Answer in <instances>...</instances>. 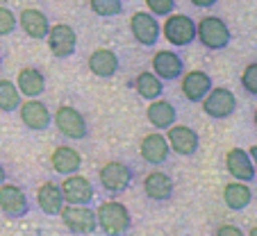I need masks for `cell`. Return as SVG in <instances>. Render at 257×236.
Masks as SVG:
<instances>
[{"label":"cell","instance_id":"obj_1","mask_svg":"<svg viewBox=\"0 0 257 236\" xmlns=\"http://www.w3.org/2000/svg\"><path fill=\"white\" fill-rule=\"evenodd\" d=\"M96 220L105 234H125L130 229V211L121 202H102L96 211Z\"/></svg>","mask_w":257,"mask_h":236},{"label":"cell","instance_id":"obj_2","mask_svg":"<svg viewBox=\"0 0 257 236\" xmlns=\"http://www.w3.org/2000/svg\"><path fill=\"white\" fill-rule=\"evenodd\" d=\"M196 37L200 39V44L205 48L212 50H223L230 44V30L216 16H205L198 25H196Z\"/></svg>","mask_w":257,"mask_h":236},{"label":"cell","instance_id":"obj_3","mask_svg":"<svg viewBox=\"0 0 257 236\" xmlns=\"http://www.w3.org/2000/svg\"><path fill=\"white\" fill-rule=\"evenodd\" d=\"M62 220L73 234H93L98 227L96 213L87 204H68L62 209Z\"/></svg>","mask_w":257,"mask_h":236},{"label":"cell","instance_id":"obj_4","mask_svg":"<svg viewBox=\"0 0 257 236\" xmlns=\"http://www.w3.org/2000/svg\"><path fill=\"white\" fill-rule=\"evenodd\" d=\"M162 32H164V37H166L169 44L187 46L196 39V23L185 14H169V19H166Z\"/></svg>","mask_w":257,"mask_h":236},{"label":"cell","instance_id":"obj_5","mask_svg":"<svg viewBox=\"0 0 257 236\" xmlns=\"http://www.w3.org/2000/svg\"><path fill=\"white\" fill-rule=\"evenodd\" d=\"M48 39V46H50V53L55 57L64 59V57H71L75 53V46H78V37H75V30L66 23H57L48 30L46 34Z\"/></svg>","mask_w":257,"mask_h":236},{"label":"cell","instance_id":"obj_6","mask_svg":"<svg viewBox=\"0 0 257 236\" xmlns=\"http://www.w3.org/2000/svg\"><path fill=\"white\" fill-rule=\"evenodd\" d=\"M203 109L212 118H228L237 109V98L230 89H209V93L203 98Z\"/></svg>","mask_w":257,"mask_h":236},{"label":"cell","instance_id":"obj_7","mask_svg":"<svg viewBox=\"0 0 257 236\" xmlns=\"http://www.w3.org/2000/svg\"><path fill=\"white\" fill-rule=\"evenodd\" d=\"M55 125H57V130L62 132L64 136H68V139H84V136H87V121H84V116L68 105L57 109V114H55Z\"/></svg>","mask_w":257,"mask_h":236},{"label":"cell","instance_id":"obj_8","mask_svg":"<svg viewBox=\"0 0 257 236\" xmlns=\"http://www.w3.org/2000/svg\"><path fill=\"white\" fill-rule=\"evenodd\" d=\"M132 170L123 161H107L100 168V184L112 193H121L130 186Z\"/></svg>","mask_w":257,"mask_h":236},{"label":"cell","instance_id":"obj_9","mask_svg":"<svg viewBox=\"0 0 257 236\" xmlns=\"http://www.w3.org/2000/svg\"><path fill=\"white\" fill-rule=\"evenodd\" d=\"M130 28H132L135 39L141 46H155L160 34H162L160 23H157L155 16L148 14V12H137L130 21Z\"/></svg>","mask_w":257,"mask_h":236},{"label":"cell","instance_id":"obj_10","mask_svg":"<svg viewBox=\"0 0 257 236\" xmlns=\"http://www.w3.org/2000/svg\"><path fill=\"white\" fill-rule=\"evenodd\" d=\"M62 193L66 204H89L93 198V186L87 177L71 173V177L62 182Z\"/></svg>","mask_w":257,"mask_h":236},{"label":"cell","instance_id":"obj_11","mask_svg":"<svg viewBox=\"0 0 257 236\" xmlns=\"http://www.w3.org/2000/svg\"><path fill=\"white\" fill-rule=\"evenodd\" d=\"M0 209L10 218H21L28 213V198L16 184H0Z\"/></svg>","mask_w":257,"mask_h":236},{"label":"cell","instance_id":"obj_12","mask_svg":"<svg viewBox=\"0 0 257 236\" xmlns=\"http://www.w3.org/2000/svg\"><path fill=\"white\" fill-rule=\"evenodd\" d=\"M21 121H23L30 130L41 132V130H48V127H50L53 116H50L48 107H46L44 102L30 98L28 102H23V105H21Z\"/></svg>","mask_w":257,"mask_h":236},{"label":"cell","instance_id":"obj_13","mask_svg":"<svg viewBox=\"0 0 257 236\" xmlns=\"http://www.w3.org/2000/svg\"><path fill=\"white\" fill-rule=\"evenodd\" d=\"M166 141H169V145L175 150V152L185 154V157L194 154L196 150H198V143H200L198 134H196L191 127H187V125H171Z\"/></svg>","mask_w":257,"mask_h":236},{"label":"cell","instance_id":"obj_14","mask_svg":"<svg viewBox=\"0 0 257 236\" xmlns=\"http://www.w3.org/2000/svg\"><path fill=\"white\" fill-rule=\"evenodd\" d=\"M225 166H228V173L232 175L239 182H250L255 179V166H252L250 154L241 148H232L225 157Z\"/></svg>","mask_w":257,"mask_h":236},{"label":"cell","instance_id":"obj_15","mask_svg":"<svg viewBox=\"0 0 257 236\" xmlns=\"http://www.w3.org/2000/svg\"><path fill=\"white\" fill-rule=\"evenodd\" d=\"M212 89V77L203 71H189L182 80V93L189 102H200Z\"/></svg>","mask_w":257,"mask_h":236},{"label":"cell","instance_id":"obj_16","mask_svg":"<svg viewBox=\"0 0 257 236\" xmlns=\"http://www.w3.org/2000/svg\"><path fill=\"white\" fill-rule=\"evenodd\" d=\"M139 150H141V157H144L148 164H164V161L169 159L171 145H169V141H166V136L148 134V136H144Z\"/></svg>","mask_w":257,"mask_h":236},{"label":"cell","instance_id":"obj_17","mask_svg":"<svg viewBox=\"0 0 257 236\" xmlns=\"http://www.w3.org/2000/svg\"><path fill=\"white\" fill-rule=\"evenodd\" d=\"M153 71L157 77L162 80H175V77L182 75L185 66H182V59L173 53V50H160L153 57Z\"/></svg>","mask_w":257,"mask_h":236},{"label":"cell","instance_id":"obj_18","mask_svg":"<svg viewBox=\"0 0 257 236\" xmlns=\"http://www.w3.org/2000/svg\"><path fill=\"white\" fill-rule=\"evenodd\" d=\"M37 202H39V209L48 216H57L62 213L64 209V193H62V186L53 182H44L37 191Z\"/></svg>","mask_w":257,"mask_h":236},{"label":"cell","instance_id":"obj_19","mask_svg":"<svg viewBox=\"0 0 257 236\" xmlns=\"http://www.w3.org/2000/svg\"><path fill=\"white\" fill-rule=\"evenodd\" d=\"M21 28L32 39H46V34H48V30H50V23L44 12L30 7V10L21 12Z\"/></svg>","mask_w":257,"mask_h":236},{"label":"cell","instance_id":"obj_20","mask_svg":"<svg viewBox=\"0 0 257 236\" xmlns=\"http://www.w3.org/2000/svg\"><path fill=\"white\" fill-rule=\"evenodd\" d=\"M144 191L151 200H169L173 195V182L166 173L155 170L144 179Z\"/></svg>","mask_w":257,"mask_h":236},{"label":"cell","instance_id":"obj_21","mask_svg":"<svg viewBox=\"0 0 257 236\" xmlns=\"http://www.w3.org/2000/svg\"><path fill=\"white\" fill-rule=\"evenodd\" d=\"M89 68L98 77H112L118 71V57L107 48H98L89 57Z\"/></svg>","mask_w":257,"mask_h":236},{"label":"cell","instance_id":"obj_22","mask_svg":"<svg viewBox=\"0 0 257 236\" xmlns=\"http://www.w3.org/2000/svg\"><path fill=\"white\" fill-rule=\"evenodd\" d=\"M50 164H53V168L57 173L71 175V173H78V168L82 166V157H80V152L68 148V145H59L53 152V157H50Z\"/></svg>","mask_w":257,"mask_h":236},{"label":"cell","instance_id":"obj_23","mask_svg":"<svg viewBox=\"0 0 257 236\" xmlns=\"http://www.w3.org/2000/svg\"><path fill=\"white\" fill-rule=\"evenodd\" d=\"M16 87H19V91L23 93V96L37 98V96H41V93H44L46 80H44V75H41L37 68L28 66V68H23V71H19V77H16Z\"/></svg>","mask_w":257,"mask_h":236},{"label":"cell","instance_id":"obj_24","mask_svg":"<svg viewBox=\"0 0 257 236\" xmlns=\"http://www.w3.org/2000/svg\"><path fill=\"white\" fill-rule=\"evenodd\" d=\"M223 200L225 204H228L230 209H234V211H241V209H246L248 204H250L252 200V191L246 186V182H232L228 184V186L223 188Z\"/></svg>","mask_w":257,"mask_h":236},{"label":"cell","instance_id":"obj_25","mask_svg":"<svg viewBox=\"0 0 257 236\" xmlns=\"http://www.w3.org/2000/svg\"><path fill=\"white\" fill-rule=\"evenodd\" d=\"M148 121L157 127V130H166L175 123V107L166 100H157L148 105Z\"/></svg>","mask_w":257,"mask_h":236},{"label":"cell","instance_id":"obj_26","mask_svg":"<svg viewBox=\"0 0 257 236\" xmlns=\"http://www.w3.org/2000/svg\"><path fill=\"white\" fill-rule=\"evenodd\" d=\"M137 93L146 100H155V98L162 96L164 91V84H162V77H157L155 73H141L139 77L135 80Z\"/></svg>","mask_w":257,"mask_h":236},{"label":"cell","instance_id":"obj_27","mask_svg":"<svg viewBox=\"0 0 257 236\" xmlns=\"http://www.w3.org/2000/svg\"><path fill=\"white\" fill-rule=\"evenodd\" d=\"M21 107V91L14 82L0 80V109L3 111H16Z\"/></svg>","mask_w":257,"mask_h":236},{"label":"cell","instance_id":"obj_28","mask_svg":"<svg viewBox=\"0 0 257 236\" xmlns=\"http://www.w3.org/2000/svg\"><path fill=\"white\" fill-rule=\"evenodd\" d=\"M89 5H91V12L102 19L107 16H116L123 12V3L121 0H89Z\"/></svg>","mask_w":257,"mask_h":236},{"label":"cell","instance_id":"obj_29","mask_svg":"<svg viewBox=\"0 0 257 236\" xmlns=\"http://www.w3.org/2000/svg\"><path fill=\"white\" fill-rule=\"evenodd\" d=\"M16 16L12 10H7V7H0V37H7V34H12L16 30Z\"/></svg>","mask_w":257,"mask_h":236},{"label":"cell","instance_id":"obj_30","mask_svg":"<svg viewBox=\"0 0 257 236\" xmlns=\"http://www.w3.org/2000/svg\"><path fill=\"white\" fill-rule=\"evenodd\" d=\"M241 84L248 93L257 96V64H248L241 73Z\"/></svg>","mask_w":257,"mask_h":236},{"label":"cell","instance_id":"obj_31","mask_svg":"<svg viewBox=\"0 0 257 236\" xmlns=\"http://www.w3.org/2000/svg\"><path fill=\"white\" fill-rule=\"evenodd\" d=\"M146 5L155 16H169L175 7V0H146Z\"/></svg>","mask_w":257,"mask_h":236},{"label":"cell","instance_id":"obj_32","mask_svg":"<svg viewBox=\"0 0 257 236\" xmlns=\"http://www.w3.org/2000/svg\"><path fill=\"white\" fill-rule=\"evenodd\" d=\"M216 234L218 236H225V234H232V236H241V229H237L234 225H221L216 229Z\"/></svg>","mask_w":257,"mask_h":236},{"label":"cell","instance_id":"obj_33","mask_svg":"<svg viewBox=\"0 0 257 236\" xmlns=\"http://www.w3.org/2000/svg\"><path fill=\"white\" fill-rule=\"evenodd\" d=\"M196 7H212V5H216L218 0H191Z\"/></svg>","mask_w":257,"mask_h":236},{"label":"cell","instance_id":"obj_34","mask_svg":"<svg viewBox=\"0 0 257 236\" xmlns=\"http://www.w3.org/2000/svg\"><path fill=\"white\" fill-rule=\"evenodd\" d=\"M248 154H250V159H252V166H255V175H257V145H252V148L248 150Z\"/></svg>","mask_w":257,"mask_h":236},{"label":"cell","instance_id":"obj_35","mask_svg":"<svg viewBox=\"0 0 257 236\" xmlns=\"http://www.w3.org/2000/svg\"><path fill=\"white\" fill-rule=\"evenodd\" d=\"M5 177H7V175H5V168H3V164H0V184L5 182Z\"/></svg>","mask_w":257,"mask_h":236},{"label":"cell","instance_id":"obj_36","mask_svg":"<svg viewBox=\"0 0 257 236\" xmlns=\"http://www.w3.org/2000/svg\"><path fill=\"white\" fill-rule=\"evenodd\" d=\"M250 236H257V227H255V229H250Z\"/></svg>","mask_w":257,"mask_h":236},{"label":"cell","instance_id":"obj_37","mask_svg":"<svg viewBox=\"0 0 257 236\" xmlns=\"http://www.w3.org/2000/svg\"><path fill=\"white\" fill-rule=\"evenodd\" d=\"M255 125H257V111H255Z\"/></svg>","mask_w":257,"mask_h":236},{"label":"cell","instance_id":"obj_38","mask_svg":"<svg viewBox=\"0 0 257 236\" xmlns=\"http://www.w3.org/2000/svg\"><path fill=\"white\" fill-rule=\"evenodd\" d=\"M0 64H3V59H0Z\"/></svg>","mask_w":257,"mask_h":236}]
</instances>
